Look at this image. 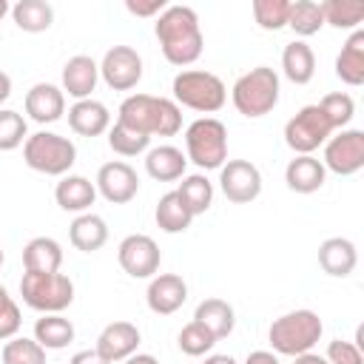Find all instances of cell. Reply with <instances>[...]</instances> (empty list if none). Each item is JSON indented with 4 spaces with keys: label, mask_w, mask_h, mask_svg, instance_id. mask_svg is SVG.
<instances>
[{
    "label": "cell",
    "mask_w": 364,
    "mask_h": 364,
    "mask_svg": "<svg viewBox=\"0 0 364 364\" xmlns=\"http://www.w3.org/2000/svg\"><path fill=\"white\" fill-rule=\"evenodd\" d=\"M100 77L114 91H131L142 80V57L131 46H114L100 63Z\"/></svg>",
    "instance_id": "13"
},
{
    "label": "cell",
    "mask_w": 364,
    "mask_h": 364,
    "mask_svg": "<svg viewBox=\"0 0 364 364\" xmlns=\"http://www.w3.org/2000/svg\"><path fill=\"white\" fill-rule=\"evenodd\" d=\"M202 364H236V358H233V355H222V353H219V355H208Z\"/></svg>",
    "instance_id": "49"
},
{
    "label": "cell",
    "mask_w": 364,
    "mask_h": 364,
    "mask_svg": "<svg viewBox=\"0 0 364 364\" xmlns=\"http://www.w3.org/2000/svg\"><path fill=\"white\" fill-rule=\"evenodd\" d=\"M293 364H327V358L310 350V353H301V355H296V361H293Z\"/></svg>",
    "instance_id": "46"
},
{
    "label": "cell",
    "mask_w": 364,
    "mask_h": 364,
    "mask_svg": "<svg viewBox=\"0 0 364 364\" xmlns=\"http://www.w3.org/2000/svg\"><path fill=\"white\" fill-rule=\"evenodd\" d=\"M68 128L80 136H100L111 128V111L100 100H77L68 108Z\"/></svg>",
    "instance_id": "20"
},
{
    "label": "cell",
    "mask_w": 364,
    "mask_h": 364,
    "mask_svg": "<svg viewBox=\"0 0 364 364\" xmlns=\"http://www.w3.org/2000/svg\"><path fill=\"white\" fill-rule=\"evenodd\" d=\"M94 188H97V193H100L105 202H111V205H125V202H131V199L136 196V191H139V176H136V171H134L128 162L114 159V162L100 165Z\"/></svg>",
    "instance_id": "14"
},
{
    "label": "cell",
    "mask_w": 364,
    "mask_h": 364,
    "mask_svg": "<svg viewBox=\"0 0 364 364\" xmlns=\"http://www.w3.org/2000/svg\"><path fill=\"white\" fill-rule=\"evenodd\" d=\"M97 80H100V65L88 54H74L63 65V94L74 100H91Z\"/></svg>",
    "instance_id": "18"
},
{
    "label": "cell",
    "mask_w": 364,
    "mask_h": 364,
    "mask_svg": "<svg viewBox=\"0 0 364 364\" xmlns=\"http://www.w3.org/2000/svg\"><path fill=\"white\" fill-rule=\"evenodd\" d=\"M324 171L338 176H353L364 168V131L361 128H341L336 136L324 142Z\"/></svg>",
    "instance_id": "10"
},
{
    "label": "cell",
    "mask_w": 364,
    "mask_h": 364,
    "mask_svg": "<svg viewBox=\"0 0 364 364\" xmlns=\"http://www.w3.org/2000/svg\"><path fill=\"white\" fill-rule=\"evenodd\" d=\"M282 71L293 85H307L316 74V54L304 40H293L282 51Z\"/></svg>",
    "instance_id": "27"
},
{
    "label": "cell",
    "mask_w": 364,
    "mask_h": 364,
    "mask_svg": "<svg viewBox=\"0 0 364 364\" xmlns=\"http://www.w3.org/2000/svg\"><path fill=\"white\" fill-rule=\"evenodd\" d=\"M219 188L233 205H247L262 193V173L247 159H228L219 168Z\"/></svg>",
    "instance_id": "12"
},
{
    "label": "cell",
    "mask_w": 364,
    "mask_h": 364,
    "mask_svg": "<svg viewBox=\"0 0 364 364\" xmlns=\"http://www.w3.org/2000/svg\"><path fill=\"white\" fill-rule=\"evenodd\" d=\"M148 310L156 316H171L188 301V284L176 273H156L145 290Z\"/></svg>",
    "instance_id": "16"
},
{
    "label": "cell",
    "mask_w": 364,
    "mask_h": 364,
    "mask_svg": "<svg viewBox=\"0 0 364 364\" xmlns=\"http://www.w3.org/2000/svg\"><path fill=\"white\" fill-rule=\"evenodd\" d=\"M3 364H46V350L26 336H14L3 347Z\"/></svg>",
    "instance_id": "36"
},
{
    "label": "cell",
    "mask_w": 364,
    "mask_h": 364,
    "mask_svg": "<svg viewBox=\"0 0 364 364\" xmlns=\"http://www.w3.org/2000/svg\"><path fill=\"white\" fill-rule=\"evenodd\" d=\"M176 341H179V350H182L185 355H193V358L210 353L213 344H216V338H213L202 324H196V321H188V324L179 330V338H176Z\"/></svg>",
    "instance_id": "40"
},
{
    "label": "cell",
    "mask_w": 364,
    "mask_h": 364,
    "mask_svg": "<svg viewBox=\"0 0 364 364\" xmlns=\"http://www.w3.org/2000/svg\"><path fill=\"white\" fill-rule=\"evenodd\" d=\"M9 11H11V6H9L6 0H0V23H3V17H6Z\"/></svg>",
    "instance_id": "50"
},
{
    "label": "cell",
    "mask_w": 364,
    "mask_h": 364,
    "mask_svg": "<svg viewBox=\"0 0 364 364\" xmlns=\"http://www.w3.org/2000/svg\"><path fill=\"white\" fill-rule=\"evenodd\" d=\"M3 259H6V256H3V250H0V264H3Z\"/></svg>",
    "instance_id": "52"
},
{
    "label": "cell",
    "mask_w": 364,
    "mask_h": 364,
    "mask_svg": "<svg viewBox=\"0 0 364 364\" xmlns=\"http://www.w3.org/2000/svg\"><path fill=\"white\" fill-rule=\"evenodd\" d=\"M159 48L171 65H191L202 57L205 37L199 28V17L191 6H168L154 26Z\"/></svg>",
    "instance_id": "1"
},
{
    "label": "cell",
    "mask_w": 364,
    "mask_h": 364,
    "mask_svg": "<svg viewBox=\"0 0 364 364\" xmlns=\"http://www.w3.org/2000/svg\"><path fill=\"white\" fill-rule=\"evenodd\" d=\"M336 77L353 88L364 85V31L355 28L336 57Z\"/></svg>",
    "instance_id": "24"
},
{
    "label": "cell",
    "mask_w": 364,
    "mask_h": 364,
    "mask_svg": "<svg viewBox=\"0 0 364 364\" xmlns=\"http://www.w3.org/2000/svg\"><path fill=\"white\" fill-rule=\"evenodd\" d=\"M117 122H122L145 136H173L182 128V108L168 97L131 94L122 100Z\"/></svg>",
    "instance_id": "2"
},
{
    "label": "cell",
    "mask_w": 364,
    "mask_h": 364,
    "mask_svg": "<svg viewBox=\"0 0 364 364\" xmlns=\"http://www.w3.org/2000/svg\"><path fill=\"white\" fill-rule=\"evenodd\" d=\"M68 239L77 250L82 253H94L108 242V225L102 216L97 213H80L71 225H68Z\"/></svg>",
    "instance_id": "28"
},
{
    "label": "cell",
    "mask_w": 364,
    "mask_h": 364,
    "mask_svg": "<svg viewBox=\"0 0 364 364\" xmlns=\"http://www.w3.org/2000/svg\"><path fill=\"white\" fill-rule=\"evenodd\" d=\"M185 156L202 168L216 171L228 162V128L216 117H199L185 128Z\"/></svg>",
    "instance_id": "6"
},
{
    "label": "cell",
    "mask_w": 364,
    "mask_h": 364,
    "mask_svg": "<svg viewBox=\"0 0 364 364\" xmlns=\"http://www.w3.org/2000/svg\"><path fill=\"white\" fill-rule=\"evenodd\" d=\"M324 176H327V171H324L321 159H316L313 154L293 156L284 168V182L296 193H316L324 185Z\"/></svg>",
    "instance_id": "23"
},
{
    "label": "cell",
    "mask_w": 364,
    "mask_h": 364,
    "mask_svg": "<svg viewBox=\"0 0 364 364\" xmlns=\"http://www.w3.org/2000/svg\"><path fill=\"white\" fill-rule=\"evenodd\" d=\"M34 341L43 350H63L74 341V324L60 313H43V318L34 321Z\"/></svg>",
    "instance_id": "30"
},
{
    "label": "cell",
    "mask_w": 364,
    "mask_h": 364,
    "mask_svg": "<svg viewBox=\"0 0 364 364\" xmlns=\"http://www.w3.org/2000/svg\"><path fill=\"white\" fill-rule=\"evenodd\" d=\"M324 333V324L318 313L313 310H290L279 318H273L267 330V341L279 355H301L310 353Z\"/></svg>",
    "instance_id": "3"
},
{
    "label": "cell",
    "mask_w": 364,
    "mask_h": 364,
    "mask_svg": "<svg viewBox=\"0 0 364 364\" xmlns=\"http://www.w3.org/2000/svg\"><path fill=\"white\" fill-rule=\"evenodd\" d=\"M290 0H253V20L264 31H279L287 26Z\"/></svg>",
    "instance_id": "37"
},
{
    "label": "cell",
    "mask_w": 364,
    "mask_h": 364,
    "mask_svg": "<svg viewBox=\"0 0 364 364\" xmlns=\"http://www.w3.org/2000/svg\"><path fill=\"white\" fill-rule=\"evenodd\" d=\"M11 20L17 23L20 31L40 34L48 31L54 23V6L48 0H17L11 6Z\"/></svg>",
    "instance_id": "29"
},
{
    "label": "cell",
    "mask_w": 364,
    "mask_h": 364,
    "mask_svg": "<svg viewBox=\"0 0 364 364\" xmlns=\"http://www.w3.org/2000/svg\"><path fill=\"white\" fill-rule=\"evenodd\" d=\"M333 125L324 117V111L316 105H304L301 111H296L287 122H284V142L290 151H296V156L313 154L316 148H321L330 136H333Z\"/></svg>",
    "instance_id": "9"
},
{
    "label": "cell",
    "mask_w": 364,
    "mask_h": 364,
    "mask_svg": "<svg viewBox=\"0 0 364 364\" xmlns=\"http://www.w3.org/2000/svg\"><path fill=\"white\" fill-rule=\"evenodd\" d=\"M287 26H290L299 37L318 34V31H321V26H324V17H321L318 3H316V0H296V3H290Z\"/></svg>",
    "instance_id": "34"
},
{
    "label": "cell",
    "mask_w": 364,
    "mask_h": 364,
    "mask_svg": "<svg viewBox=\"0 0 364 364\" xmlns=\"http://www.w3.org/2000/svg\"><path fill=\"white\" fill-rule=\"evenodd\" d=\"M23 159L31 171L46 176H65L77 162V148L68 136L54 131H37L23 142Z\"/></svg>",
    "instance_id": "7"
},
{
    "label": "cell",
    "mask_w": 364,
    "mask_h": 364,
    "mask_svg": "<svg viewBox=\"0 0 364 364\" xmlns=\"http://www.w3.org/2000/svg\"><path fill=\"white\" fill-rule=\"evenodd\" d=\"M54 199L68 213H88V208L97 199V188L91 179H85L80 173H65L54 188Z\"/></svg>",
    "instance_id": "21"
},
{
    "label": "cell",
    "mask_w": 364,
    "mask_h": 364,
    "mask_svg": "<svg viewBox=\"0 0 364 364\" xmlns=\"http://www.w3.org/2000/svg\"><path fill=\"white\" fill-rule=\"evenodd\" d=\"M108 145L119 156H136V154H145L148 151L151 136H145V134H139V131H134V128H128L122 122H114L108 128Z\"/></svg>",
    "instance_id": "35"
},
{
    "label": "cell",
    "mask_w": 364,
    "mask_h": 364,
    "mask_svg": "<svg viewBox=\"0 0 364 364\" xmlns=\"http://www.w3.org/2000/svg\"><path fill=\"white\" fill-rule=\"evenodd\" d=\"M318 108L324 111V117L330 119V125L333 128H347L350 125V119H353V114H355V102H353V97L350 94H344V91H333V94H324L321 97V102H318Z\"/></svg>",
    "instance_id": "39"
},
{
    "label": "cell",
    "mask_w": 364,
    "mask_h": 364,
    "mask_svg": "<svg viewBox=\"0 0 364 364\" xmlns=\"http://www.w3.org/2000/svg\"><path fill=\"white\" fill-rule=\"evenodd\" d=\"M20 324H23V318H20V307H17V301L9 296V299L0 304V341L14 338V336L20 333Z\"/></svg>",
    "instance_id": "42"
},
{
    "label": "cell",
    "mask_w": 364,
    "mask_h": 364,
    "mask_svg": "<svg viewBox=\"0 0 364 364\" xmlns=\"http://www.w3.org/2000/svg\"><path fill=\"white\" fill-rule=\"evenodd\" d=\"M327 364H364V355H361V347H355L353 341H341V338H333L327 344Z\"/></svg>",
    "instance_id": "41"
},
{
    "label": "cell",
    "mask_w": 364,
    "mask_h": 364,
    "mask_svg": "<svg viewBox=\"0 0 364 364\" xmlns=\"http://www.w3.org/2000/svg\"><path fill=\"white\" fill-rule=\"evenodd\" d=\"M117 262L131 279H154L162 262L159 245L145 233H131L117 247Z\"/></svg>",
    "instance_id": "11"
},
{
    "label": "cell",
    "mask_w": 364,
    "mask_h": 364,
    "mask_svg": "<svg viewBox=\"0 0 364 364\" xmlns=\"http://www.w3.org/2000/svg\"><path fill=\"white\" fill-rule=\"evenodd\" d=\"M23 301L37 313H63L74 301V282L65 273H23Z\"/></svg>",
    "instance_id": "8"
},
{
    "label": "cell",
    "mask_w": 364,
    "mask_h": 364,
    "mask_svg": "<svg viewBox=\"0 0 364 364\" xmlns=\"http://www.w3.org/2000/svg\"><path fill=\"white\" fill-rule=\"evenodd\" d=\"M279 74L267 65H256L233 82L230 100L242 117H264L279 105Z\"/></svg>",
    "instance_id": "4"
},
{
    "label": "cell",
    "mask_w": 364,
    "mask_h": 364,
    "mask_svg": "<svg viewBox=\"0 0 364 364\" xmlns=\"http://www.w3.org/2000/svg\"><path fill=\"white\" fill-rule=\"evenodd\" d=\"M125 9L134 17H159L168 9V3L165 0H125Z\"/></svg>",
    "instance_id": "43"
},
{
    "label": "cell",
    "mask_w": 364,
    "mask_h": 364,
    "mask_svg": "<svg viewBox=\"0 0 364 364\" xmlns=\"http://www.w3.org/2000/svg\"><path fill=\"white\" fill-rule=\"evenodd\" d=\"M11 97V77L6 71H0V105Z\"/></svg>",
    "instance_id": "47"
},
{
    "label": "cell",
    "mask_w": 364,
    "mask_h": 364,
    "mask_svg": "<svg viewBox=\"0 0 364 364\" xmlns=\"http://www.w3.org/2000/svg\"><path fill=\"white\" fill-rule=\"evenodd\" d=\"M122 364H159L154 355H148V353H134L131 358H125Z\"/></svg>",
    "instance_id": "48"
},
{
    "label": "cell",
    "mask_w": 364,
    "mask_h": 364,
    "mask_svg": "<svg viewBox=\"0 0 364 364\" xmlns=\"http://www.w3.org/2000/svg\"><path fill=\"white\" fill-rule=\"evenodd\" d=\"M173 102L185 105L191 111L199 114H216L225 100H228V88L225 82L213 74V71H202V68H185L173 77Z\"/></svg>",
    "instance_id": "5"
},
{
    "label": "cell",
    "mask_w": 364,
    "mask_h": 364,
    "mask_svg": "<svg viewBox=\"0 0 364 364\" xmlns=\"http://www.w3.org/2000/svg\"><path fill=\"white\" fill-rule=\"evenodd\" d=\"M154 219H156V228L165 230V233H185L193 222V213L185 208V202L179 199L176 191L159 196L156 202V210H154Z\"/></svg>",
    "instance_id": "31"
},
{
    "label": "cell",
    "mask_w": 364,
    "mask_h": 364,
    "mask_svg": "<svg viewBox=\"0 0 364 364\" xmlns=\"http://www.w3.org/2000/svg\"><path fill=\"white\" fill-rule=\"evenodd\" d=\"M68 364H108L97 350H80V353H74L71 355V361Z\"/></svg>",
    "instance_id": "44"
},
{
    "label": "cell",
    "mask_w": 364,
    "mask_h": 364,
    "mask_svg": "<svg viewBox=\"0 0 364 364\" xmlns=\"http://www.w3.org/2000/svg\"><path fill=\"white\" fill-rule=\"evenodd\" d=\"M358 264V250L350 239L344 236H330L318 245V267L327 273V276H336V279H344L355 270Z\"/></svg>",
    "instance_id": "19"
},
{
    "label": "cell",
    "mask_w": 364,
    "mask_h": 364,
    "mask_svg": "<svg viewBox=\"0 0 364 364\" xmlns=\"http://www.w3.org/2000/svg\"><path fill=\"white\" fill-rule=\"evenodd\" d=\"M6 299H9V290H6V287H3V284H0V304H3V301H6Z\"/></svg>",
    "instance_id": "51"
},
{
    "label": "cell",
    "mask_w": 364,
    "mask_h": 364,
    "mask_svg": "<svg viewBox=\"0 0 364 364\" xmlns=\"http://www.w3.org/2000/svg\"><path fill=\"white\" fill-rule=\"evenodd\" d=\"M176 193H179V199L185 202V208H188L193 216L205 213V210L213 205V185H210V179H208L205 173H191V176H185V179L179 182Z\"/></svg>",
    "instance_id": "33"
},
{
    "label": "cell",
    "mask_w": 364,
    "mask_h": 364,
    "mask_svg": "<svg viewBox=\"0 0 364 364\" xmlns=\"http://www.w3.org/2000/svg\"><path fill=\"white\" fill-rule=\"evenodd\" d=\"M26 114L34 122H40V125L57 122L65 114V94H63V88H57L51 82L31 85L28 94H26Z\"/></svg>",
    "instance_id": "17"
},
{
    "label": "cell",
    "mask_w": 364,
    "mask_h": 364,
    "mask_svg": "<svg viewBox=\"0 0 364 364\" xmlns=\"http://www.w3.org/2000/svg\"><path fill=\"white\" fill-rule=\"evenodd\" d=\"M188 156L176 145H156L145 151V171L156 182H173L185 176Z\"/></svg>",
    "instance_id": "22"
},
{
    "label": "cell",
    "mask_w": 364,
    "mask_h": 364,
    "mask_svg": "<svg viewBox=\"0 0 364 364\" xmlns=\"http://www.w3.org/2000/svg\"><path fill=\"white\" fill-rule=\"evenodd\" d=\"M321 9V17H324V26H333V28H358L361 20H364V3L361 0H324L318 3Z\"/></svg>",
    "instance_id": "32"
},
{
    "label": "cell",
    "mask_w": 364,
    "mask_h": 364,
    "mask_svg": "<svg viewBox=\"0 0 364 364\" xmlns=\"http://www.w3.org/2000/svg\"><path fill=\"white\" fill-rule=\"evenodd\" d=\"M193 321L202 324V327L219 341V338H228V336L233 333V327H236V313H233V307H230L225 299H205V301L196 304Z\"/></svg>",
    "instance_id": "25"
},
{
    "label": "cell",
    "mask_w": 364,
    "mask_h": 364,
    "mask_svg": "<svg viewBox=\"0 0 364 364\" xmlns=\"http://www.w3.org/2000/svg\"><path fill=\"white\" fill-rule=\"evenodd\" d=\"M26 139H28L26 117L11 108H0V151H14Z\"/></svg>",
    "instance_id": "38"
},
{
    "label": "cell",
    "mask_w": 364,
    "mask_h": 364,
    "mask_svg": "<svg viewBox=\"0 0 364 364\" xmlns=\"http://www.w3.org/2000/svg\"><path fill=\"white\" fill-rule=\"evenodd\" d=\"M63 264V247L51 236H34L23 247V267L26 273H57Z\"/></svg>",
    "instance_id": "26"
},
{
    "label": "cell",
    "mask_w": 364,
    "mask_h": 364,
    "mask_svg": "<svg viewBox=\"0 0 364 364\" xmlns=\"http://www.w3.org/2000/svg\"><path fill=\"white\" fill-rule=\"evenodd\" d=\"M142 336H139V327L131 324V321H111L102 327V333L97 336V353L108 361V364H117V361H125L136 353Z\"/></svg>",
    "instance_id": "15"
},
{
    "label": "cell",
    "mask_w": 364,
    "mask_h": 364,
    "mask_svg": "<svg viewBox=\"0 0 364 364\" xmlns=\"http://www.w3.org/2000/svg\"><path fill=\"white\" fill-rule=\"evenodd\" d=\"M245 364H279V358L270 350H253V353H247Z\"/></svg>",
    "instance_id": "45"
}]
</instances>
